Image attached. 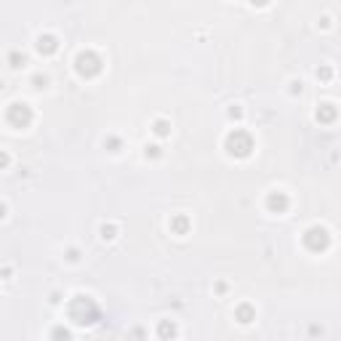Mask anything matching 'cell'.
I'll list each match as a JSON object with an SVG mask.
<instances>
[{
	"instance_id": "obj_1",
	"label": "cell",
	"mask_w": 341,
	"mask_h": 341,
	"mask_svg": "<svg viewBox=\"0 0 341 341\" xmlns=\"http://www.w3.org/2000/svg\"><path fill=\"white\" fill-rule=\"evenodd\" d=\"M69 317H72L77 325H91V323L99 320V307L88 296H75L72 304H69Z\"/></svg>"
},
{
	"instance_id": "obj_2",
	"label": "cell",
	"mask_w": 341,
	"mask_h": 341,
	"mask_svg": "<svg viewBox=\"0 0 341 341\" xmlns=\"http://www.w3.org/2000/svg\"><path fill=\"white\" fill-rule=\"evenodd\" d=\"M251 149H253L251 134H245V131H240V128H238V131H232L227 136V152H229V155H234V158H248Z\"/></svg>"
},
{
	"instance_id": "obj_3",
	"label": "cell",
	"mask_w": 341,
	"mask_h": 341,
	"mask_svg": "<svg viewBox=\"0 0 341 341\" xmlns=\"http://www.w3.org/2000/svg\"><path fill=\"white\" fill-rule=\"evenodd\" d=\"M75 67H77V75L80 77H93V75L101 72V59L93 54V51H86V54L77 56Z\"/></svg>"
},
{
	"instance_id": "obj_4",
	"label": "cell",
	"mask_w": 341,
	"mask_h": 341,
	"mask_svg": "<svg viewBox=\"0 0 341 341\" xmlns=\"http://www.w3.org/2000/svg\"><path fill=\"white\" fill-rule=\"evenodd\" d=\"M328 243H331V238H328V232L323 227H312V229H307V234H304V245H307L309 251H314V253L325 251Z\"/></svg>"
},
{
	"instance_id": "obj_5",
	"label": "cell",
	"mask_w": 341,
	"mask_h": 341,
	"mask_svg": "<svg viewBox=\"0 0 341 341\" xmlns=\"http://www.w3.org/2000/svg\"><path fill=\"white\" fill-rule=\"evenodd\" d=\"M6 120H8L11 125H16V128H24V125H30V120H32V112H30L27 104H11L8 112H6Z\"/></svg>"
},
{
	"instance_id": "obj_6",
	"label": "cell",
	"mask_w": 341,
	"mask_h": 341,
	"mask_svg": "<svg viewBox=\"0 0 341 341\" xmlns=\"http://www.w3.org/2000/svg\"><path fill=\"white\" fill-rule=\"evenodd\" d=\"M267 205H269L272 214H285L288 211V195L285 192H272L269 200H267Z\"/></svg>"
},
{
	"instance_id": "obj_7",
	"label": "cell",
	"mask_w": 341,
	"mask_h": 341,
	"mask_svg": "<svg viewBox=\"0 0 341 341\" xmlns=\"http://www.w3.org/2000/svg\"><path fill=\"white\" fill-rule=\"evenodd\" d=\"M56 48H59V43H56L54 35H43V38L38 40V51L40 54H54Z\"/></svg>"
},
{
	"instance_id": "obj_8",
	"label": "cell",
	"mask_w": 341,
	"mask_h": 341,
	"mask_svg": "<svg viewBox=\"0 0 341 341\" xmlns=\"http://www.w3.org/2000/svg\"><path fill=\"white\" fill-rule=\"evenodd\" d=\"M317 120L320 123H333L336 120V107L333 104H323V107L317 110Z\"/></svg>"
},
{
	"instance_id": "obj_9",
	"label": "cell",
	"mask_w": 341,
	"mask_h": 341,
	"mask_svg": "<svg viewBox=\"0 0 341 341\" xmlns=\"http://www.w3.org/2000/svg\"><path fill=\"white\" fill-rule=\"evenodd\" d=\"M234 317H238L240 323H251V320H253V309L248 307V304H243V307L234 309Z\"/></svg>"
},
{
	"instance_id": "obj_10",
	"label": "cell",
	"mask_w": 341,
	"mask_h": 341,
	"mask_svg": "<svg viewBox=\"0 0 341 341\" xmlns=\"http://www.w3.org/2000/svg\"><path fill=\"white\" fill-rule=\"evenodd\" d=\"M158 333H160L163 338H173V336H176V325H173V323H168V320H163V323H160V328H158Z\"/></svg>"
},
{
	"instance_id": "obj_11",
	"label": "cell",
	"mask_w": 341,
	"mask_h": 341,
	"mask_svg": "<svg viewBox=\"0 0 341 341\" xmlns=\"http://www.w3.org/2000/svg\"><path fill=\"white\" fill-rule=\"evenodd\" d=\"M187 227H190V221H187L184 216H176V219L171 221V229H173V232H179V234H184Z\"/></svg>"
},
{
	"instance_id": "obj_12",
	"label": "cell",
	"mask_w": 341,
	"mask_h": 341,
	"mask_svg": "<svg viewBox=\"0 0 341 341\" xmlns=\"http://www.w3.org/2000/svg\"><path fill=\"white\" fill-rule=\"evenodd\" d=\"M54 341H69V331H64V328H54Z\"/></svg>"
},
{
	"instance_id": "obj_13",
	"label": "cell",
	"mask_w": 341,
	"mask_h": 341,
	"mask_svg": "<svg viewBox=\"0 0 341 341\" xmlns=\"http://www.w3.org/2000/svg\"><path fill=\"white\" fill-rule=\"evenodd\" d=\"M155 134H158V136H166V134H168V123H166V120H158V123H155Z\"/></svg>"
},
{
	"instance_id": "obj_14",
	"label": "cell",
	"mask_w": 341,
	"mask_h": 341,
	"mask_svg": "<svg viewBox=\"0 0 341 341\" xmlns=\"http://www.w3.org/2000/svg\"><path fill=\"white\" fill-rule=\"evenodd\" d=\"M317 77H323V80H328V77H331V69H328V67H323V69H317Z\"/></svg>"
},
{
	"instance_id": "obj_15",
	"label": "cell",
	"mask_w": 341,
	"mask_h": 341,
	"mask_svg": "<svg viewBox=\"0 0 341 341\" xmlns=\"http://www.w3.org/2000/svg\"><path fill=\"white\" fill-rule=\"evenodd\" d=\"M112 232H115V227H104V229H101V238H107V240H110V238H115Z\"/></svg>"
}]
</instances>
